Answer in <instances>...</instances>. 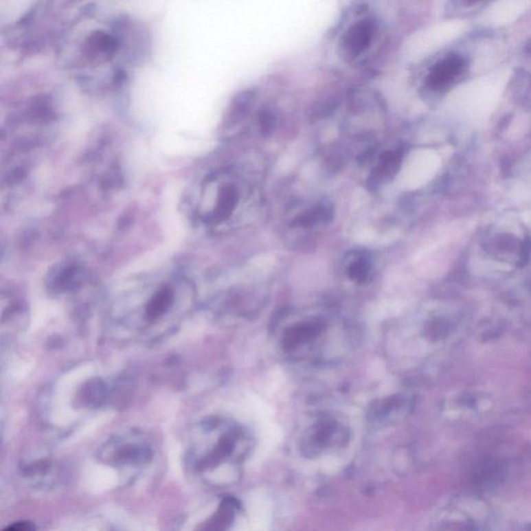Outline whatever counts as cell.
I'll return each instance as SVG.
<instances>
[{"label": "cell", "mask_w": 531, "mask_h": 531, "mask_svg": "<svg viewBox=\"0 0 531 531\" xmlns=\"http://www.w3.org/2000/svg\"><path fill=\"white\" fill-rule=\"evenodd\" d=\"M466 60L461 56L451 54L434 65L429 71L425 87L433 93L447 91L465 72Z\"/></svg>", "instance_id": "2"}, {"label": "cell", "mask_w": 531, "mask_h": 531, "mask_svg": "<svg viewBox=\"0 0 531 531\" xmlns=\"http://www.w3.org/2000/svg\"><path fill=\"white\" fill-rule=\"evenodd\" d=\"M333 212L327 205H317L310 211L306 212L299 217L297 223L301 227H313L319 223H327L332 218Z\"/></svg>", "instance_id": "13"}, {"label": "cell", "mask_w": 531, "mask_h": 531, "mask_svg": "<svg viewBox=\"0 0 531 531\" xmlns=\"http://www.w3.org/2000/svg\"><path fill=\"white\" fill-rule=\"evenodd\" d=\"M81 272L74 262H62L50 270L49 288L56 292H66L76 288L80 282Z\"/></svg>", "instance_id": "5"}, {"label": "cell", "mask_w": 531, "mask_h": 531, "mask_svg": "<svg viewBox=\"0 0 531 531\" xmlns=\"http://www.w3.org/2000/svg\"><path fill=\"white\" fill-rule=\"evenodd\" d=\"M260 128H262V133L264 135H267L270 132L273 130L274 125H275V119H274L273 115L270 113H264L260 115Z\"/></svg>", "instance_id": "15"}, {"label": "cell", "mask_w": 531, "mask_h": 531, "mask_svg": "<svg viewBox=\"0 0 531 531\" xmlns=\"http://www.w3.org/2000/svg\"><path fill=\"white\" fill-rule=\"evenodd\" d=\"M368 275V264L366 260H358L349 268V276L354 280L363 282Z\"/></svg>", "instance_id": "14"}, {"label": "cell", "mask_w": 531, "mask_h": 531, "mask_svg": "<svg viewBox=\"0 0 531 531\" xmlns=\"http://www.w3.org/2000/svg\"><path fill=\"white\" fill-rule=\"evenodd\" d=\"M400 161H402V152L400 150L385 152L380 159V163L378 164L377 168L374 172L375 183L379 184V183L394 176L400 168Z\"/></svg>", "instance_id": "10"}, {"label": "cell", "mask_w": 531, "mask_h": 531, "mask_svg": "<svg viewBox=\"0 0 531 531\" xmlns=\"http://www.w3.org/2000/svg\"><path fill=\"white\" fill-rule=\"evenodd\" d=\"M461 1V0H460ZM463 1L464 5H476V3H482V1H484V0H462Z\"/></svg>", "instance_id": "17"}, {"label": "cell", "mask_w": 531, "mask_h": 531, "mask_svg": "<svg viewBox=\"0 0 531 531\" xmlns=\"http://www.w3.org/2000/svg\"><path fill=\"white\" fill-rule=\"evenodd\" d=\"M106 386L100 379H91L87 381L79 390V404L85 408H97L102 406L106 400Z\"/></svg>", "instance_id": "8"}, {"label": "cell", "mask_w": 531, "mask_h": 531, "mask_svg": "<svg viewBox=\"0 0 531 531\" xmlns=\"http://www.w3.org/2000/svg\"><path fill=\"white\" fill-rule=\"evenodd\" d=\"M377 34L375 20L363 18L349 26L339 38V56L346 60H357L373 45Z\"/></svg>", "instance_id": "1"}, {"label": "cell", "mask_w": 531, "mask_h": 531, "mask_svg": "<svg viewBox=\"0 0 531 531\" xmlns=\"http://www.w3.org/2000/svg\"><path fill=\"white\" fill-rule=\"evenodd\" d=\"M324 327V323L321 321H310L292 327L284 335V348L288 350L295 349L298 346L315 339L322 332Z\"/></svg>", "instance_id": "7"}, {"label": "cell", "mask_w": 531, "mask_h": 531, "mask_svg": "<svg viewBox=\"0 0 531 531\" xmlns=\"http://www.w3.org/2000/svg\"><path fill=\"white\" fill-rule=\"evenodd\" d=\"M36 529L34 523L28 522V521H20V522L14 523V524L8 526L5 530H13V531H32Z\"/></svg>", "instance_id": "16"}, {"label": "cell", "mask_w": 531, "mask_h": 531, "mask_svg": "<svg viewBox=\"0 0 531 531\" xmlns=\"http://www.w3.org/2000/svg\"><path fill=\"white\" fill-rule=\"evenodd\" d=\"M174 302V289L172 284L160 286L146 305V317L148 322H155L163 317Z\"/></svg>", "instance_id": "6"}, {"label": "cell", "mask_w": 531, "mask_h": 531, "mask_svg": "<svg viewBox=\"0 0 531 531\" xmlns=\"http://www.w3.org/2000/svg\"><path fill=\"white\" fill-rule=\"evenodd\" d=\"M238 201L239 195L236 187L231 184L223 185L217 191L216 199L212 209L203 215V221L213 223L227 221L235 211Z\"/></svg>", "instance_id": "4"}, {"label": "cell", "mask_w": 531, "mask_h": 531, "mask_svg": "<svg viewBox=\"0 0 531 531\" xmlns=\"http://www.w3.org/2000/svg\"><path fill=\"white\" fill-rule=\"evenodd\" d=\"M237 506V502L235 500L225 499L223 500V504H221L219 510H217L216 514L212 517L209 521H207V525H205V529H225L234 520V512H235V508Z\"/></svg>", "instance_id": "12"}, {"label": "cell", "mask_w": 531, "mask_h": 531, "mask_svg": "<svg viewBox=\"0 0 531 531\" xmlns=\"http://www.w3.org/2000/svg\"><path fill=\"white\" fill-rule=\"evenodd\" d=\"M339 428L335 421H324L315 428V433L311 435V449L320 451L326 449L335 441V435L339 434Z\"/></svg>", "instance_id": "11"}, {"label": "cell", "mask_w": 531, "mask_h": 531, "mask_svg": "<svg viewBox=\"0 0 531 531\" xmlns=\"http://www.w3.org/2000/svg\"><path fill=\"white\" fill-rule=\"evenodd\" d=\"M117 49H119V42L117 38L113 34L101 30L91 34V36L85 40L84 46H83L85 56L89 60H95V62L109 60L115 56Z\"/></svg>", "instance_id": "3"}, {"label": "cell", "mask_w": 531, "mask_h": 531, "mask_svg": "<svg viewBox=\"0 0 531 531\" xmlns=\"http://www.w3.org/2000/svg\"><path fill=\"white\" fill-rule=\"evenodd\" d=\"M152 453L148 447L138 444H126L119 447L115 461L122 465H142L150 460Z\"/></svg>", "instance_id": "9"}]
</instances>
